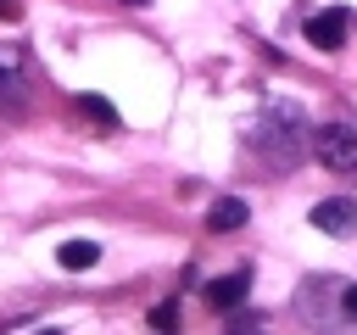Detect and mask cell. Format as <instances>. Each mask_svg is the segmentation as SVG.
Returning <instances> with one entry per match:
<instances>
[{
    "label": "cell",
    "mask_w": 357,
    "mask_h": 335,
    "mask_svg": "<svg viewBox=\"0 0 357 335\" xmlns=\"http://www.w3.org/2000/svg\"><path fill=\"white\" fill-rule=\"evenodd\" d=\"M245 290H251V268H234V274H223V279L206 285V302H212L218 313H229V307L245 302Z\"/></svg>",
    "instance_id": "obj_4"
},
{
    "label": "cell",
    "mask_w": 357,
    "mask_h": 335,
    "mask_svg": "<svg viewBox=\"0 0 357 335\" xmlns=\"http://www.w3.org/2000/svg\"><path fill=\"white\" fill-rule=\"evenodd\" d=\"M340 313H346V318H357V285L346 290V302H340Z\"/></svg>",
    "instance_id": "obj_11"
},
{
    "label": "cell",
    "mask_w": 357,
    "mask_h": 335,
    "mask_svg": "<svg viewBox=\"0 0 357 335\" xmlns=\"http://www.w3.org/2000/svg\"><path fill=\"white\" fill-rule=\"evenodd\" d=\"M17 17H22V6L17 0H0V22H17Z\"/></svg>",
    "instance_id": "obj_10"
},
{
    "label": "cell",
    "mask_w": 357,
    "mask_h": 335,
    "mask_svg": "<svg viewBox=\"0 0 357 335\" xmlns=\"http://www.w3.org/2000/svg\"><path fill=\"white\" fill-rule=\"evenodd\" d=\"M73 112H78V117H89V128L117 134V106H112V100H100V95H78V100H73Z\"/></svg>",
    "instance_id": "obj_5"
},
{
    "label": "cell",
    "mask_w": 357,
    "mask_h": 335,
    "mask_svg": "<svg viewBox=\"0 0 357 335\" xmlns=\"http://www.w3.org/2000/svg\"><path fill=\"white\" fill-rule=\"evenodd\" d=\"M312 229H324V234H357V201L351 195H329V201H318L312 207Z\"/></svg>",
    "instance_id": "obj_3"
},
{
    "label": "cell",
    "mask_w": 357,
    "mask_h": 335,
    "mask_svg": "<svg viewBox=\"0 0 357 335\" xmlns=\"http://www.w3.org/2000/svg\"><path fill=\"white\" fill-rule=\"evenodd\" d=\"M0 112H28V89L6 61H0Z\"/></svg>",
    "instance_id": "obj_8"
},
{
    "label": "cell",
    "mask_w": 357,
    "mask_h": 335,
    "mask_svg": "<svg viewBox=\"0 0 357 335\" xmlns=\"http://www.w3.org/2000/svg\"><path fill=\"white\" fill-rule=\"evenodd\" d=\"M351 11L346 6H329V11H318V17H307V39L318 45V50H340L346 45V34H351Z\"/></svg>",
    "instance_id": "obj_2"
},
{
    "label": "cell",
    "mask_w": 357,
    "mask_h": 335,
    "mask_svg": "<svg viewBox=\"0 0 357 335\" xmlns=\"http://www.w3.org/2000/svg\"><path fill=\"white\" fill-rule=\"evenodd\" d=\"M151 324H156V329H173V324H178V307H173V302H162V307L151 313Z\"/></svg>",
    "instance_id": "obj_9"
},
{
    "label": "cell",
    "mask_w": 357,
    "mask_h": 335,
    "mask_svg": "<svg viewBox=\"0 0 357 335\" xmlns=\"http://www.w3.org/2000/svg\"><path fill=\"white\" fill-rule=\"evenodd\" d=\"M123 6H145V0H123Z\"/></svg>",
    "instance_id": "obj_12"
},
{
    "label": "cell",
    "mask_w": 357,
    "mask_h": 335,
    "mask_svg": "<svg viewBox=\"0 0 357 335\" xmlns=\"http://www.w3.org/2000/svg\"><path fill=\"white\" fill-rule=\"evenodd\" d=\"M56 262H61L67 274H84V268L100 262V246H95V240H61V246H56Z\"/></svg>",
    "instance_id": "obj_6"
},
{
    "label": "cell",
    "mask_w": 357,
    "mask_h": 335,
    "mask_svg": "<svg viewBox=\"0 0 357 335\" xmlns=\"http://www.w3.org/2000/svg\"><path fill=\"white\" fill-rule=\"evenodd\" d=\"M312 156H318L329 173L357 179V123H346V117L318 123V128H312Z\"/></svg>",
    "instance_id": "obj_1"
},
{
    "label": "cell",
    "mask_w": 357,
    "mask_h": 335,
    "mask_svg": "<svg viewBox=\"0 0 357 335\" xmlns=\"http://www.w3.org/2000/svg\"><path fill=\"white\" fill-rule=\"evenodd\" d=\"M240 223H245V201H240V195L212 201V212H206V229H212V234H229V229H240Z\"/></svg>",
    "instance_id": "obj_7"
}]
</instances>
